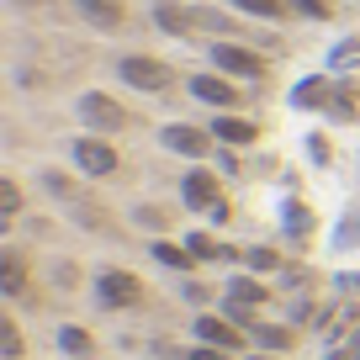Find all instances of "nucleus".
I'll return each instance as SVG.
<instances>
[{
	"label": "nucleus",
	"mask_w": 360,
	"mask_h": 360,
	"mask_svg": "<svg viewBox=\"0 0 360 360\" xmlns=\"http://www.w3.org/2000/svg\"><path fill=\"white\" fill-rule=\"evenodd\" d=\"M297 339H302V328L286 323V318H259L249 328V349H270V355H292Z\"/></svg>",
	"instance_id": "ddd939ff"
},
{
	"label": "nucleus",
	"mask_w": 360,
	"mask_h": 360,
	"mask_svg": "<svg viewBox=\"0 0 360 360\" xmlns=\"http://www.w3.org/2000/svg\"><path fill=\"white\" fill-rule=\"evenodd\" d=\"M223 297L228 302H244V307H270L276 302V286H270L265 276H255V270H233L223 281Z\"/></svg>",
	"instance_id": "dca6fc26"
},
{
	"label": "nucleus",
	"mask_w": 360,
	"mask_h": 360,
	"mask_svg": "<svg viewBox=\"0 0 360 360\" xmlns=\"http://www.w3.org/2000/svg\"><path fill=\"white\" fill-rule=\"evenodd\" d=\"M228 217H233V202L223 196V202H217L212 212H207V223H212V228H228Z\"/></svg>",
	"instance_id": "c9c22d12"
},
{
	"label": "nucleus",
	"mask_w": 360,
	"mask_h": 360,
	"mask_svg": "<svg viewBox=\"0 0 360 360\" xmlns=\"http://www.w3.org/2000/svg\"><path fill=\"white\" fill-rule=\"evenodd\" d=\"M207 127H212V138H217L223 148H255V143H259V122H255V117L212 112V122H207Z\"/></svg>",
	"instance_id": "2eb2a0df"
},
{
	"label": "nucleus",
	"mask_w": 360,
	"mask_h": 360,
	"mask_svg": "<svg viewBox=\"0 0 360 360\" xmlns=\"http://www.w3.org/2000/svg\"><path fill=\"white\" fill-rule=\"evenodd\" d=\"M0 360H27V334L16 323V313L0 318Z\"/></svg>",
	"instance_id": "cd10ccee"
},
{
	"label": "nucleus",
	"mask_w": 360,
	"mask_h": 360,
	"mask_svg": "<svg viewBox=\"0 0 360 360\" xmlns=\"http://www.w3.org/2000/svg\"><path fill=\"white\" fill-rule=\"evenodd\" d=\"M228 6L255 22H292V0H228Z\"/></svg>",
	"instance_id": "b1692460"
},
{
	"label": "nucleus",
	"mask_w": 360,
	"mask_h": 360,
	"mask_svg": "<svg viewBox=\"0 0 360 360\" xmlns=\"http://www.w3.org/2000/svg\"><path fill=\"white\" fill-rule=\"evenodd\" d=\"M159 143H165V154L191 159V165H212V154H217L212 127H196V122H165L159 127Z\"/></svg>",
	"instance_id": "423d86ee"
},
{
	"label": "nucleus",
	"mask_w": 360,
	"mask_h": 360,
	"mask_svg": "<svg viewBox=\"0 0 360 360\" xmlns=\"http://www.w3.org/2000/svg\"><path fill=\"white\" fill-rule=\"evenodd\" d=\"M334 96H339V75H328V69H323V75H307V79H297L286 101H292L297 112H323V117H328Z\"/></svg>",
	"instance_id": "f8f14e48"
},
{
	"label": "nucleus",
	"mask_w": 360,
	"mask_h": 360,
	"mask_svg": "<svg viewBox=\"0 0 360 360\" xmlns=\"http://www.w3.org/2000/svg\"><path fill=\"white\" fill-rule=\"evenodd\" d=\"M186 244H191L196 265H244V249L223 244L212 228H191V233H186Z\"/></svg>",
	"instance_id": "f3484780"
},
{
	"label": "nucleus",
	"mask_w": 360,
	"mask_h": 360,
	"mask_svg": "<svg viewBox=\"0 0 360 360\" xmlns=\"http://www.w3.org/2000/svg\"><path fill=\"white\" fill-rule=\"evenodd\" d=\"M339 345H345V355H349V360H360V323H355V328H349V334H345V339H339Z\"/></svg>",
	"instance_id": "e433bc0d"
},
{
	"label": "nucleus",
	"mask_w": 360,
	"mask_h": 360,
	"mask_svg": "<svg viewBox=\"0 0 360 360\" xmlns=\"http://www.w3.org/2000/svg\"><path fill=\"white\" fill-rule=\"evenodd\" d=\"M148 22L165 37H196V11L186 0H154V6H148Z\"/></svg>",
	"instance_id": "4468645a"
},
{
	"label": "nucleus",
	"mask_w": 360,
	"mask_h": 360,
	"mask_svg": "<svg viewBox=\"0 0 360 360\" xmlns=\"http://www.w3.org/2000/svg\"><path fill=\"white\" fill-rule=\"evenodd\" d=\"M53 345L64 360H96V334L85 323H58L53 328Z\"/></svg>",
	"instance_id": "aec40b11"
},
{
	"label": "nucleus",
	"mask_w": 360,
	"mask_h": 360,
	"mask_svg": "<svg viewBox=\"0 0 360 360\" xmlns=\"http://www.w3.org/2000/svg\"><path fill=\"white\" fill-rule=\"evenodd\" d=\"M212 165L223 169V175H238V159H233V148H223L217 143V154H212Z\"/></svg>",
	"instance_id": "f704fd0d"
},
{
	"label": "nucleus",
	"mask_w": 360,
	"mask_h": 360,
	"mask_svg": "<svg viewBox=\"0 0 360 360\" xmlns=\"http://www.w3.org/2000/svg\"><path fill=\"white\" fill-rule=\"evenodd\" d=\"M180 297H186V302H212V281H186Z\"/></svg>",
	"instance_id": "72a5a7b5"
},
{
	"label": "nucleus",
	"mask_w": 360,
	"mask_h": 360,
	"mask_svg": "<svg viewBox=\"0 0 360 360\" xmlns=\"http://www.w3.org/2000/svg\"><path fill=\"white\" fill-rule=\"evenodd\" d=\"M180 207L186 212H196V217H207L217 202H223V169L217 165H191L186 175H180Z\"/></svg>",
	"instance_id": "0eeeda50"
},
{
	"label": "nucleus",
	"mask_w": 360,
	"mask_h": 360,
	"mask_svg": "<svg viewBox=\"0 0 360 360\" xmlns=\"http://www.w3.org/2000/svg\"><path fill=\"white\" fill-rule=\"evenodd\" d=\"M191 11H196V32H212V37H238L244 32L228 11H212V6H191Z\"/></svg>",
	"instance_id": "a878e982"
},
{
	"label": "nucleus",
	"mask_w": 360,
	"mask_h": 360,
	"mask_svg": "<svg viewBox=\"0 0 360 360\" xmlns=\"http://www.w3.org/2000/svg\"><path fill=\"white\" fill-rule=\"evenodd\" d=\"M349 64H360V37L355 32L339 37V43L328 48V75H339V69H349Z\"/></svg>",
	"instance_id": "c85d7f7f"
},
{
	"label": "nucleus",
	"mask_w": 360,
	"mask_h": 360,
	"mask_svg": "<svg viewBox=\"0 0 360 360\" xmlns=\"http://www.w3.org/2000/svg\"><path fill=\"white\" fill-rule=\"evenodd\" d=\"M90 302L101 313H143L148 307V286L138 281L127 265H101L90 276Z\"/></svg>",
	"instance_id": "f257e3e1"
},
{
	"label": "nucleus",
	"mask_w": 360,
	"mask_h": 360,
	"mask_svg": "<svg viewBox=\"0 0 360 360\" xmlns=\"http://www.w3.org/2000/svg\"><path fill=\"white\" fill-rule=\"evenodd\" d=\"M207 64L228 79H244V85H265L270 79V58L255 53L249 43H238V37H212L207 43Z\"/></svg>",
	"instance_id": "f03ea898"
},
{
	"label": "nucleus",
	"mask_w": 360,
	"mask_h": 360,
	"mask_svg": "<svg viewBox=\"0 0 360 360\" xmlns=\"http://www.w3.org/2000/svg\"><path fill=\"white\" fill-rule=\"evenodd\" d=\"M69 165H75L85 180H112L117 169H122V154H117L112 138H101V133H79L75 143H69Z\"/></svg>",
	"instance_id": "20e7f679"
},
{
	"label": "nucleus",
	"mask_w": 360,
	"mask_h": 360,
	"mask_svg": "<svg viewBox=\"0 0 360 360\" xmlns=\"http://www.w3.org/2000/svg\"><path fill=\"white\" fill-rule=\"evenodd\" d=\"M323 360H349V355H345V345H328V355H323Z\"/></svg>",
	"instance_id": "58836bf2"
},
{
	"label": "nucleus",
	"mask_w": 360,
	"mask_h": 360,
	"mask_svg": "<svg viewBox=\"0 0 360 360\" xmlns=\"http://www.w3.org/2000/svg\"><path fill=\"white\" fill-rule=\"evenodd\" d=\"M334 249H339V255L360 249V202H349L345 212H339V228H334Z\"/></svg>",
	"instance_id": "bb28decb"
},
{
	"label": "nucleus",
	"mask_w": 360,
	"mask_h": 360,
	"mask_svg": "<svg viewBox=\"0 0 360 360\" xmlns=\"http://www.w3.org/2000/svg\"><path fill=\"white\" fill-rule=\"evenodd\" d=\"M127 223H133V228H148V233H154V238H165V228L175 223V217H169V207L138 202V207H127Z\"/></svg>",
	"instance_id": "393cba45"
},
{
	"label": "nucleus",
	"mask_w": 360,
	"mask_h": 360,
	"mask_svg": "<svg viewBox=\"0 0 360 360\" xmlns=\"http://www.w3.org/2000/svg\"><path fill=\"white\" fill-rule=\"evenodd\" d=\"M292 16H302V22H328V16H334V0H292Z\"/></svg>",
	"instance_id": "c756f323"
},
{
	"label": "nucleus",
	"mask_w": 360,
	"mask_h": 360,
	"mask_svg": "<svg viewBox=\"0 0 360 360\" xmlns=\"http://www.w3.org/2000/svg\"><path fill=\"white\" fill-rule=\"evenodd\" d=\"M27 276H32L27 249L22 244H6V249H0V292H6V302H16V297L27 292Z\"/></svg>",
	"instance_id": "a211bd4d"
},
{
	"label": "nucleus",
	"mask_w": 360,
	"mask_h": 360,
	"mask_svg": "<svg viewBox=\"0 0 360 360\" xmlns=\"http://www.w3.org/2000/svg\"><path fill=\"white\" fill-rule=\"evenodd\" d=\"M307 159H313L318 169L334 165V143H328V133H307Z\"/></svg>",
	"instance_id": "7c9ffc66"
},
{
	"label": "nucleus",
	"mask_w": 360,
	"mask_h": 360,
	"mask_svg": "<svg viewBox=\"0 0 360 360\" xmlns=\"http://www.w3.org/2000/svg\"><path fill=\"white\" fill-rule=\"evenodd\" d=\"M286 265H292V259H286L276 244H249L244 249V270H255V276H265V281H276Z\"/></svg>",
	"instance_id": "4be33fe9"
},
{
	"label": "nucleus",
	"mask_w": 360,
	"mask_h": 360,
	"mask_svg": "<svg viewBox=\"0 0 360 360\" xmlns=\"http://www.w3.org/2000/svg\"><path fill=\"white\" fill-rule=\"evenodd\" d=\"M281 238H286V244H297L302 255L313 249V238H318V212L302 202V196H286V202H281Z\"/></svg>",
	"instance_id": "9b49d317"
},
{
	"label": "nucleus",
	"mask_w": 360,
	"mask_h": 360,
	"mask_svg": "<svg viewBox=\"0 0 360 360\" xmlns=\"http://www.w3.org/2000/svg\"><path fill=\"white\" fill-rule=\"evenodd\" d=\"M180 360H238L233 349H212V345H202V339H191V345L180 349Z\"/></svg>",
	"instance_id": "2f4dec72"
},
{
	"label": "nucleus",
	"mask_w": 360,
	"mask_h": 360,
	"mask_svg": "<svg viewBox=\"0 0 360 360\" xmlns=\"http://www.w3.org/2000/svg\"><path fill=\"white\" fill-rule=\"evenodd\" d=\"M244 360H286V355H270V349H249Z\"/></svg>",
	"instance_id": "4c0bfd02"
},
{
	"label": "nucleus",
	"mask_w": 360,
	"mask_h": 360,
	"mask_svg": "<svg viewBox=\"0 0 360 360\" xmlns=\"http://www.w3.org/2000/svg\"><path fill=\"white\" fill-rule=\"evenodd\" d=\"M191 339H202V345H212V349H249V334L233 323L228 313H217V307H202V313L191 318Z\"/></svg>",
	"instance_id": "1a4fd4ad"
},
{
	"label": "nucleus",
	"mask_w": 360,
	"mask_h": 360,
	"mask_svg": "<svg viewBox=\"0 0 360 360\" xmlns=\"http://www.w3.org/2000/svg\"><path fill=\"white\" fill-rule=\"evenodd\" d=\"M117 79H122L127 90H138V96H165V90L175 85V69H169L165 58H154V53H122L117 58Z\"/></svg>",
	"instance_id": "39448f33"
},
{
	"label": "nucleus",
	"mask_w": 360,
	"mask_h": 360,
	"mask_svg": "<svg viewBox=\"0 0 360 360\" xmlns=\"http://www.w3.org/2000/svg\"><path fill=\"white\" fill-rule=\"evenodd\" d=\"M75 16L101 37L127 32V22H133V16H127V0H75Z\"/></svg>",
	"instance_id": "9d476101"
},
{
	"label": "nucleus",
	"mask_w": 360,
	"mask_h": 360,
	"mask_svg": "<svg viewBox=\"0 0 360 360\" xmlns=\"http://www.w3.org/2000/svg\"><path fill=\"white\" fill-rule=\"evenodd\" d=\"M37 186H43L53 202H64V207H79V202H85V186H79L75 175H64V169H53V165L37 169Z\"/></svg>",
	"instance_id": "412c9836"
},
{
	"label": "nucleus",
	"mask_w": 360,
	"mask_h": 360,
	"mask_svg": "<svg viewBox=\"0 0 360 360\" xmlns=\"http://www.w3.org/2000/svg\"><path fill=\"white\" fill-rule=\"evenodd\" d=\"M53 281L64 286V292H69V286H79V270H75V259H53Z\"/></svg>",
	"instance_id": "473e14b6"
},
{
	"label": "nucleus",
	"mask_w": 360,
	"mask_h": 360,
	"mask_svg": "<svg viewBox=\"0 0 360 360\" xmlns=\"http://www.w3.org/2000/svg\"><path fill=\"white\" fill-rule=\"evenodd\" d=\"M148 255H154V265L175 270V276H191V270H202L186 238H154V244H148Z\"/></svg>",
	"instance_id": "6ab92c4d"
},
{
	"label": "nucleus",
	"mask_w": 360,
	"mask_h": 360,
	"mask_svg": "<svg viewBox=\"0 0 360 360\" xmlns=\"http://www.w3.org/2000/svg\"><path fill=\"white\" fill-rule=\"evenodd\" d=\"M75 117L85 122V133H101V138H117L133 127V112H127L117 96H106V90H85L75 101Z\"/></svg>",
	"instance_id": "7ed1b4c3"
},
{
	"label": "nucleus",
	"mask_w": 360,
	"mask_h": 360,
	"mask_svg": "<svg viewBox=\"0 0 360 360\" xmlns=\"http://www.w3.org/2000/svg\"><path fill=\"white\" fill-rule=\"evenodd\" d=\"M22 207H27L22 180H16V175H0V228H16V223H22Z\"/></svg>",
	"instance_id": "5701e85b"
},
{
	"label": "nucleus",
	"mask_w": 360,
	"mask_h": 360,
	"mask_svg": "<svg viewBox=\"0 0 360 360\" xmlns=\"http://www.w3.org/2000/svg\"><path fill=\"white\" fill-rule=\"evenodd\" d=\"M186 90H191V101L212 106V112H238V106H244V90H238V79L217 75V69H196V75L186 79Z\"/></svg>",
	"instance_id": "6e6552de"
}]
</instances>
